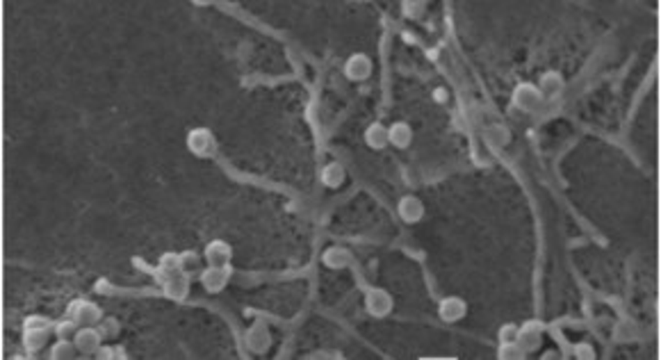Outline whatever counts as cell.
Instances as JSON below:
<instances>
[{"instance_id":"cell-6","label":"cell","mask_w":661,"mask_h":360,"mask_svg":"<svg viewBox=\"0 0 661 360\" xmlns=\"http://www.w3.org/2000/svg\"><path fill=\"white\" fill-rule=\"evenodd\" d=\"M342 75L349 82H365L374 75V60L367 53H351L342 64Z\"/></svg>"},{"instance_id":"cell-2","label":"cell","mask_w":661,"mask_h":360,"mask_svg":"<svg viewBox=\"0 0 661 360\" xmlns=\"http://www.w3.org/2000/svg\"><path fill=\"white\" fill-rule=\"evenodd\" d=\"M363 306H365V313L370 317L386 320V317H390L395 311V299L383 288H370L365 292V297H363Z\"/></svg>"},{"instance_id":"cell-16","label":"cell","mask_w":661,"mask_h":360,"mask_svg":"<svg viewBox=\"0 0 661 360\" xmlns=\"http://www.w3.org/2000/svg\"><path fill=\"white\" fill-rule=\"evenodd\" d=\"M413 125L409 121H393L388 125V144L400 148V150H406L411 144H413Z\"/></svg>"},{"instance_id":"cell-25","label":"cell","mask_w":661,"mask_h":360,"mask_svg":"<svg viewBox=\"0 0 661 360\" xmlns=\"http://www.w3.org/2000/svg\"><path fill=\"white\" fill-rule=\"evenodd\" d=\"M158 272L162 274V279H167V276H172L176 272H181V256H178V253L162 256V258H160V263H158Z\"/></svg>"},{"instance_id":"cell-26","label":"cell","mask_w":661,"mask_h":360,"mask_svg":"<svg viewBox=\"0 0 661 360\" xmlns=\"http://www.w3.org/2000/svg\"><path fill=\"white\" fill-rule=\"evenodd\" d=\"M78 329H80V326L75 324L71 317H66V320H59V322L53 324V336L55 338H64V340H73L75 331H78Z\"/></svg>"},{"instance_id":"cell-4","label":"cell","mask_w":661,"mask_h":360,"mask_svg":"<svg viewBox=\"0 0 661 360\" xmlns=\"http://www.w3.org/2000/svg\"><path fill=\"white\" fill-rule=\"evenodd\" d=\"M543 338H545V324L540 320H527L518 324V338L515 342L524 349V354L531 356L543 347Z\"/></svg>"},{"instance_id":"cell-24","label":"cell","mask_w":661,"mask_h":360,"mask_svg":"<svg viewBox=\"0 0 661 360\" xmlns=\"http://www.w3.org/2000/svg\"><path fill=\"white\" fill-rule=\"evenodd\" d=\"M497 358L499 360H524L527 354L518 342H499L497 347Z\"/></svg>"},{"instance_id":"cell-10","label":"cell","mask_w":661,"mask_h":360,"mask_svg":"<svg viewBox=\"0 0 661 360\" xmlns=\"http://www.w3.org/2000/svg\"><path fill=\"white\" fill-rule=\"evenodd\" d=\"M397 214H400V219L409 226H415L425 219L427 214V208L422 203L420 196L415 194H404L400 201H397Z\"/></svg>"},{"instance_id":"cell-7","label":"cell","mask_w":661,"mask_h":360,"mask_svg":"<svg viewBox=\"0 0 661 360\" xmlns=\"http://www.w3.org/2000/svg\"><path fill=\"white\" fill-rule=\"evenodd\" d=\"M511 103L518 107L520 112H536L538 107L545 103V98H543V94L538 91L536 82L522 80V82H518V85H515V89H513Z\"/></svg>"},{"instance_id":"cell-17","label":"cell","mask_w":661,"mask_h":360,"mask_svg":"<svg viewBox=\"0 0 661 360\" xmlns=\"http://www.w3.org/2000/svg\"><path fill=\"white\" fill-rule=\"evenodd\" d=\"M319 180L326 189H340L347 180V169L342 162H328L321 166L319 171Z\"/></svg>"},{"instance_id":"cell-3","label":"cell","mask_w":661,"mask_h":360,"mask_svg":"<svg viewBox=\"0 0 661 360\" xmlns=\"http://www.w3.org/2000/svg\"><path fill=\"white\" fill-rule=\"evenodd\" d=\"M66 317L78 324V326H96L103 320V308L89 299H73L69 308H66Z\"/></svg>"},{"instance_id":"cell-11","label":"cell","mask_w":661,"mask_h":360,"mask_svg":"<svg viewBox=\"0 0 661 360\" xmlns=\"http://www.w3.org/2000/svg\"><path fill=\"white\" fill-rule=\"evenodd\" d=\"M438 317L445 324H459L468 317V301L461 297H445L438 304Z\"/></svg>"},{"instance_id":"cell-14","label":"cell","mask_w":661,"mask_h":360,"mask_svg":"<svg viewBox=\"0 0 661 360\" xmlns=\"http://www.w3.org/2000/svg\"><path fill=\"white\" fill-rule=\"evenodd\" d=\"M351 263H354L351 251L342 244L328 246V249H324V253H321V265H324L326 269L342 272V269H347V267H351Z\"/></svg>"},{"instance_id":"cell-34","label":"cell","mask_w":661,"mask_h":360,"mask_svg":"<svg viewBox=\"0 0 661 360\" xmlns=\"http://www.w3.org/2000/svg\"><path fill=\"white\" fill-rule=\"evenodd\" d=\"M559 356H561V354H559V351H554V349H549V351H545V354H543V356H540V358H543V360H556Z\"/></svg>"},{"instance_id":"cell-32","label":"cell","mask_w":661,"mask_h":360,"mask_svg":"<svg viewBox=\"0 0 661 360\" xmlns=\"http://www.w3.org/2000/svg\"><path fill=\"white\" fill-rule=\"evenodd\" d=\"M431 100H434L436 105H447L449 103V89L445 85H438L431 89Z\"/></svg>"},{"instance_id":"cell-31","label":"cell","mask_w":661,"mask_h":360,"mask_svg":"<svg viewBox=\"0 0 661 360\" xmlns=\"http://www.w3.org/2000/svg\"><path fill=\"white\" fill-rule=\"evenodd\" d=\"M515 338H518V324L515 322H506V324L499 326V331H497L499 342H515Z\"/></svg>"},{"instance_id":"cell-9","label":"cell","mask_w":661,"mask_h":360,"mask_svg":"<svg viewBox=\"0 0 661 360\" xmlns=\"http://www.w3.org/2000/svg\"><path fill=\"white\" fill-rule=\"evenodd\" d=\"M231 267H206L201 274H199V281L203 290L208 292V295H219V292H224L228 288V283H231Z\"/></svg>"},{"instance_id":"cell-33","label":"cell","mask_w":661,"mask_h":360,"mask_svg":"<svg viewBox=\"0 0 661 360\" xmlns=\"http://www.w3.org/2000/svg\"><path fill=\"white\" fill-rule=\"evenodd\" d=\"M308 358H312V360H319V358H342V354H337V351H317V354H310Z\"/></svg>"},{"instance_id":"cell-20","label":"cell","mask_w":661,"mask_h":360,"mask_svg":"<svg viewBox=\"0 0 661 360\" xmlns=\"http://www.w3.org/2000/svg\"><path fill=\"white\" fill-rule=\"evenodd\" d=\"M78 356H80V351H78V347H75L73 340L55 338L53 345L48 347V358L50 360H73Z\"/></svg>"},{"instance_id":"cell-12","label":"cell","mask_w":661,"mask_h":360,"mask_svg":"<svg viewBox=\"0 0 661 360\" xmlns=\"http://www.w3.org/2000/svg\"><path fill=\"white\" fill-rule=\"evenodd\" d=\"M203 260H206L210 267H231V263H233V246L228 244L226 240H222V237L208 242L206 249H203Z\"/></svg>"},{"instance_id":"cell-13","label":"cell","mask_w":661,"mask_h":360,"mask_svg":"<svg viewBox=\"0 0 661 360\" xmlns=\"http://www.w3.org/2000/svg\"><path fill=\"white\" fill-rule=\"evenodd\" d=\"M50 338H55L53 329H23V349L30 358H39L50 347Z\"/></svg>"},{"instance_id":"cell-27","label":"cell","mask_w":661,"mask_h":360,"mask_svg":"<svg viewBox=\"0 0 661 360\" xmlns=\"http://www.w3.org/2000/svg\"><path fill=\"white\" fill-rule=\"evenodd\" d=\"M572 356L577 358V360H595V358H598V351H595V345H591V342L582 340V342H577V345H575Z\"/></svg>"},{"instance_id":"cell-5","label":"cell","mask_w":661,"mask_h":360,"mask_svg":"<svg viewBox=\"0 0 661 360\" xmlns=\"http://www.w3.org/2000/svg\"><path fill=\"white\" fill-rule=\"evenodd\" d=\"M244 345L251 351V354L256 356H262L267 354L269 349L274 345V336H272V329L267 326V322H253L247 331H244Z\"/></svg>"},{"instance_id":"cell-19","label":"cell","mask_w":661,"mask_h":360,"mask_svg":"<svg viewBox=\"0 0 661 360\" xmlns=\"http://www.w3.org/2000/svg\"><path fill=\"white\" fill-rule=\"evenodd\" d=\"M363 139H365L367 148H372V150H383V148H388V146H390V144H388V125L381 123V121L370 123L367 128H365V132H363Z\"/></svg>"},{"instance_id":"cell-1","label":"cell","mask_w":661,"mask_h":360,"mask_svg":"<svg viewBox=\"0 0 661 360\" xmlns=\"http://www.w3.org/2000/svg\"><path fill=\"white\" fill-rule=\"evenodd\" d=\"M185 144H188L190 153L206 160V157H213L217 153V137L215 132L206 128V125H199V128H192L185 137Z\"/></svg>"},{"instance_id":"cell-28","label":"cell","mask_w":661,"mask_h":360,"mask_svg":"<svg viewBox=\"0 0 661 360\" xmlns=\"http://www.w3.org/2000/svg\"><path fill=\"white\" fill-rule=\"evenodd\" d=\"M53 320L46 315H28L23 320V329H53Z\"/></svg>"},{"instance_id":"cell-23","label":"cell","mask_w":661,"mask_h":360,"mask_svg":"<svg viewBox=\"0 0 661 360\" xmlns=\"http://www.w3.org/2000/svg\"><path fill=\"white\" fill-rule=\"evenodd\" d=\"M96 326H98L100 336H103L105 342H114L119 336H121V322H119L116 317H103Z\"/></svg>"},{"instance_id":"cell-29","label":"cell","mask_w":661,"mask_h":360,"mask_svg":"<svg viewBox=\"0 0 661 360\" xmlns=\"http://www.w3.org/2000/svg\"><path fill=\"white\" fill-rule=\"evenodd\" d=\"M94 358H98V360H116V358H126V351L119 349L116 345H112V342H105V345L96 351Z\"/></svg>"},{"instance_id":"cell-30","label":"cell","mask_w":661,"mask_h":360,"mask_svg":"<svg viewBox=\"0 0 661 360\" xmlns=\"http://www.w3.org/2000/svg\"><path fill=\"white\" fill-rule=\"evenodd\" d=\"M488 139L490 141H495V146H499V148H504L508 141H511V135H508V130L504 128V125H495L493 130H488Z\"/></svg>"},{"instance_id":"cell-21","label":"cell","mask_w":661,"mask_h":360,"mask_svg":"<svg viewBox=\"0 0 661 360\" xmlns=\"http://www.w3.org/2000/svg\"><path fill=\"white\" fill-rule=\"evenodd\" d=\"M178 256H181V272H185L188 276L203 272V256L197 253V251H185V253Z\"/></svg>"},{"instance_id":"cell-15","label":"cell","mask_w":661,"mask_h":360,"mask_svg":"<svg viewBox=\"0 0 661 360\" xmlns=\"http://www.w3.org/2000/svg\"><path fill=\"white\" fill-rule=\"evenodd\" d=\"M536 87H538L540 94H543V98H545V100H552V98H556V96H561V94H563V89H565V78H563V73H561V71L549 69V71H545V73L538 78Z\"/></svg>"},{"instance_id":"cell-8","label":"cell","mask_w":661,"mask_h":360,"mask_svg":"<svg viewBox=\"0 0 661 360\" xmlns=\"http://www.w3.org/2000/svg\"><path fill=\"white\" fill-rule=\"evenodd\" d=\"M73 342H75V347H78L80 356H84V358H94L96 351L105 345L98 326H80V329L75 331Z\"/></svg>"},{"instance_id":"cell-18","label":"cell","mask_w":661,"mask_h":360,"mask_svg":"<svg viewBox=\"0 0 661 360\" xmlns=\"http://www.w3.org/2000/svg\"><path fill=\"white\" fill-rule=\"evenodd\" d=\"M165 281V295L172 297L176 301H183L185 297L190 295V276L185 272H176L172 276H167Z\"/></svg>"},{"instance_id":"cell-22","label":"cell","mask_w":661,"mask_h":360,"mask_svg":"<svg viewBox=\"0 0 661 360\" xmlns=\"http://www.w3.org/2000/svg\"><path fill=\"white\" fill-rule=\"evenodd\" d=\"M427 10H429V3H425V0H406V3H402V14H404V19H409V21L425 19Z\"/></svg>"}]
</instances>
